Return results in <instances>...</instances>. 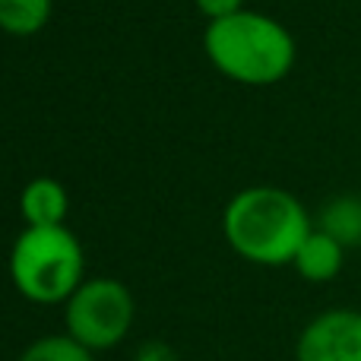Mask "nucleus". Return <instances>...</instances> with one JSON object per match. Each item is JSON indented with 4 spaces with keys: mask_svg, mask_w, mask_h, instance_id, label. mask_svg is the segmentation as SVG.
Returning a JSON list of instances; mask_svg holds the SVG:
<instances>
[{
    "mask_svg": "<svg viewBox=\"0 0 361 361\" xmlns=\"http://www.w3.org/2000/svg\"><path fill=\"white\" fill-rule=\"evenodd\" d=\"M206 57L222 76L244 86H273L295 67V38L279 19L257 10H238L212 19L203 35Z\"/></svg>",
    "mask_w": 361,
    "mask_h": 361,
    "instance_id": "obj_1",
    "label": "nucleus"
},
{
    "mask_svg": "<svg viewBox=\"0 0 361 361\" xmlns=\"http://www.w3.org/2000/svg\"><path fill=\"white\" fill-rule=\"evenodd\" d=\"M222 228L235 254L260 267L292 263L314 231L301 200L282 187H247L235 193L225 206Z\"/></svg>",
    "mask_w": 361,
    "mask_h": 361,
    "instance_id": "obj_2",
    "label": "nucleus"
},
{
    "mask_svg": "<svg viewBox=\"0 0 361 361\" xmlns=\"http://www.w3.org/2000/svg\"><path fill=\"white\" fill-rule=\"evenodd\" d=\"M13 286L38 305L67 301L80 288L82 247L63 225L54 228H25L10 254Z\"/></svg>",
    "mask_w": 361,
    "mask_h": 361,
    "instance_id": "obj_3",
    "label": "nucleus"
},
{
    "mask_svg": "<svg viewBox=\"0 0 361 361\" xmlns=\"http://www.w3.org/2000/svg\"><path fill=\"white\" fill-rule=\"evenodd\" d=\"M67 330L80 345L111 349L133 324V298L118 279L82 282L67 298Z\"/></svg>",
    "mask_w": 361,
    "mask_h": 361,
    "instance_id": "obj_4",
    "label": "nucleus"
},
{
    "mask_svg": "<svg viewBox=\"0 0 361 361\" xmlns=\"http://www.w3.org/2000/svg\"><path fill=\"white\" fill-rule=\"evenodd\" d=\"M298 361H361V311H326L305 326Z\"/></svg>",
    "mask_w": 361,
    "mask_h": 361,
    "instance_id": "obj_5",
    "label": "nucleus"
},
{
    "mask_svg": "<svg viewBox=\"0 0 361 361\" xmlns=\"http://www.w3.org/2000/svg\"><path fill=\"white\" fill-rule=\"evenodd\" d=\"M19 209L29 228H54L63 225L70 209V197L63 190L61 180L54 178H35L25 184L23 197H19Z\"/></svg>",
    "mask_w": 361,
    "mask_h": 361,
    "instance_id": "obj_6",
    "label": "nucleus"
},
{
    "mask_svg": "<svg viewBox=\"0 0 361 361\" xmlns=\"http://www.w3.org/2000/svg\"><path fill=\"white\" fill-rule=\"evenodd\" d=\"M343 257H345V247L336 238L314 228L311 235L305 238V244L298 247L292 263L307 282H330L333 276L343 269Z\"/></svg>",
    "mask_w": 361,
    "mask_h": 361,
    "instance_id": "obj_7",
    "label": "nucleus"
},
{
    "mask_svg": "<svg viewBox=\"0 0 361 361\" xmlns=\"http://www.w3.org/2000/svg\"><path fill=\"white\" fill-rule=\"evenodd\" d=\"M320 231L336 238L343 247H358L361 244V197L345 193L333 197L320 212Z\"/></svg>",
    "mask_w": 361,
    "mask_h": 361,
    "instance_id": "obj_8",
    "label": "nucleus"
},
{
    "mask_svg": "<svg viewBox=\"0 0 361 361\" xmlns=\"http://www.w3.org/2000/svg\"><path fill=\"white\" fill-rule=\"evenodd\" d=\"M54 0H0V29L10 35H35L51 19Z\"/></svg>",
    "mask_w": 361,
    "mask_h": 361,
    "instance_id": "obj_9",
    "label": "nucleus"
},
{
    "mask_svg": "<svg viewBox=\"0 0 361 361\" xmlns=\"http://www.w3.org/2000/svg\"><path fill=\"white\" fill-rule=\"evenodd\" d=\"M19 361H92V355L73 336H48V339L32 343L19 355Z\"/></svg>",
    "mask_w": 361,
    "mask_h": 361,
    "instance_id": "obj_10",
    "label": "nucleus"
},
{
    "mask_svg": "<svg viewBox=\"0 0 361 361\" xmlns=\"http://www.w3.org/2000/svg\"><path fill=\"white\" fill-rule=\"evenodd\" d=\"M197 4V10L203 13L206 19H225V16H231V13H238V10H244L241 6V0H193Z\"/></svg>",
    "mask_w": 361,
    "mask_h": 361,
    "instance_id": "obj_11",
    "label": "nucleus"
},
{
    "mask_svg": "<svg viewBox=\"0 0 361 361\" xmlns=\"http://www.w3.org/2000/svg\"><path fill=\"white\" fill-rule=\"evenodd\" d=\"M137 361H180V358H178V352L171 349V345H165V343H159V339H152V343L140 345Z\"/></svg>",
    "mask_w": 361,
    "mask_h": 361,
    "instance_id": "obj_12",
    "label": "nucleus"
}]
</instances>
